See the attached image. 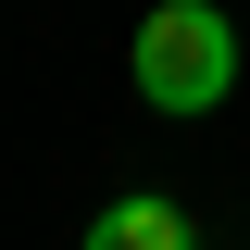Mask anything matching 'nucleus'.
I'll return each mask as SVG.
<instances>
[{
    "instance_id": "f03ea898",
    "label": "nucleus",
    "mask_w": 250,
    "mask_h": 250,
    "mask_svg": "<svg viewBox=\"0 0 250 250\" xmlns=\"http://www.w3.org/2000/svg\"><path fill=\"white\" fill-rule=\"evenodd\" d=\"M88 250H200V225H188L175 200H150V188H138V200H113V213L88 225Z\"/></svg>"
},
{
    "instance_id": "f257e3e1",
    "label": "nucleus",
    "mask_w": 250,
    "mask_h": 250,
    "mask_svg": "<svg viewBox=\"0 0 250 250\" xmlns=\"http://www.w3.org/2000/svg\"><path fill=\"white\" fill-rule=\"evenodd\" d=\"M225 88H238V25L213 0H163L138 25V100L150 113H213Z\"/></svg>"
}]
</instances>
